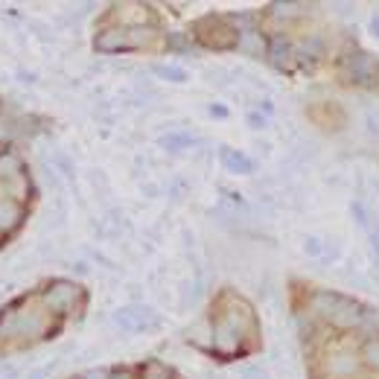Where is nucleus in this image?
Instances as JSON below:
<instances>
[{"label": "nucleus", "mask_w": 379, "mask_h": 379, "mask_svg": "<svg viewBox=\"0 0 379 379\" xmlns=\"http://www.w3.org/2000/svg\"><path fill=\"white\" fill-rule=\"evenodd\" d=\"M152 38V32L143 29V27H134V29H111V32H102L97 38V50H106V53H120V50H137Z\"/></svg>", "instance_id": "f257e3e1"}, {"label": "nucleus", "mask_w": 379, "mask_h": 379, "mask_svg": "<svg viewBox=\"0 0 379 379\" xmlns=\"http://www.w3.org/2000/svg\"><path fill=\"white\" fill-rule=\"evenodd\" d=\"M114 321H117L120 327H125V330H146V327L158 324L152 309H143V306H125V309H120V313L114 315Z\"/></svg>", "instance_id": "f03ea898"}, {"label": "nucleus", "mask_w": 379, "mask_h": 379, "mask_svg": "<svg viewBox=\"0 0 379 379\" xmlns=\"http://www.w3.org/2000/svg\"><path fill=\"white\" fill-rule=\"evenodd\" d=\"M73 297H76V289H73V286L59 283L53 292H47V304H50L53 309H67V306H71Z\"/></svg>", "instance_id": "7ed1b4c3"}, {"label": "nucleus", "mask_w": 379, "mask_h": 379, "mask_svg": "<svg viewBox=\"0 0 379 379\" xmlns=\"http://www.w3.org/2000/svg\"><path fill=\"white\" fill-rule=\"evenodd\" d=\"M222 164L231 172H251V169H254V164H251L245 155L234 152V149H222Z\"/></svg>", "instance_id": "20e7f679"}, {"label": "nucleus", "mask_w": 379, "mask_h": 379, "mask_svg": "<svg viewBox=\"0 0 379 379\" xmlns=\"http://www.w3.org/2000/svg\"><path fill=\"white\" fill-rule=\"evenodd\" d=\"M21 219V208L15 201H0V231H9L15 228Z\"/></svg>", "instance_id": "39448f33"}, {"label": "nucleus", "mask_w": 379, "mask_h": 379, "mask_svg": "<svg viewBox=\"0 0 379 379\" xmlns=\"http://www.w3.org/2000/svg\"><path fill=\"white\" fill-rule=\"evenodd\" d=\"M155 73L164 76V79H169V82H184V79H187V73H184L181 67H169V64H158Z\"/></svg>", "instance_id": "423d86ee"}, {"label": "nucleus", "mask_w": 379, "mask_h": 379, "mask_svg": "<svg viewBox=\"0 0 379 379\" xmlns=\"http://www.w3.org/2000/svg\"><path fill=\"white\" fill-rule=\"evenodd\" d=\"M18 172H21V160L15 155L0 158V175H18Z\"/></svg>", "instance_id": "0eeeda50"}, {"label": "nucleus", "mask_w": 379, "mask_h": 379, "mask_svg": "<svg viewBox=\"0 0 379 379\" xmlns=\"http://www.w3.org/2000/svg\"><path fill=\"white\" fill-rule=\"evenodd\" d=\"M353 371H356V359H353V356H339L336 365H332V374H339V376L353 374Z\"/></svg>", "instance_id": "6e6552de"}, {"label": "nucleus", "mask_w": 379, "mask_h": 379, "mask_svg": "<svg viewBox=\"0 0 379 379\" xmlns=\"http://www.w3.org/2000/svg\"><path fill=\"white\" fill-rule=\"evenodd\" d=\"M365 359L371 367H379V339H371L365 344Z\"/></svg>", "instance_id": "1a4fd4ad"}, {"label": "nucleus", "mask_w": 379, "mask_h": 379, "mask_svg": "<svg viewBox=\"0 0 379 379\" xmlns=\"http://www.w3.org/2000/svg\"><path fill=\"white\" fill-rule=\"evenodd\" d=\"M184 143H190V137H181V134H172V137H164V146H184Z\"/></svg>", "instance_id": "9d476101"}, {"label": "nucleus", "mask_w": 379, "mask_h": 379, "mask_svg": "<svg viewBox=\"0 0 379 379\" xmlns=\"http://www.w3.org/2000/svg\"><path fill=\"white\" fill-rule=\"evenodd\" d=\"M243 379H266V374H262V371H257V367H248Z\"/></svg>", "instance_id": "9b49d317"}]
</instances>
